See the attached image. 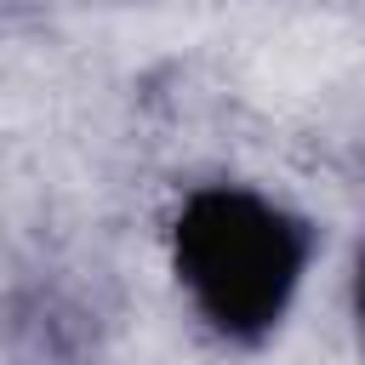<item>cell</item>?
Returning <instances> with one entry per match:
<instances>
[{"label": "cell", "mask_w": 365, "mask_h": 365, "mask_svg": "<svg viewBox=\"0 0 365 365\" xmlns=\"http://www.w3.org/2000/svg\"><path fill=\"white\" fill-rule=\"evenodd\" d=\"M314 262V228L245 182H205L171 222V268L211 336L257 348L291 314Z\"/></svg>", "instance_id": "cell-1"}, {"label": "cell", "mask_w": 365, "mask_h": 365, "mask_svg": "<svg viewBox=\"0 0 365 365\" xmlns=\"http://www.w3.org/2000/svg\"><path fill=\"white\" fill-rule=\"evenodd\" d=\"M354 325H359V348H365V251H359V268H354Z\"/></svg>", "instance_id": "cell-2"}]
</instances>
